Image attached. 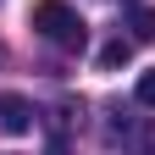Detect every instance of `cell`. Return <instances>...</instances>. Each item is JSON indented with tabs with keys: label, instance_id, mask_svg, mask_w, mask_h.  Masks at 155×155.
Instances as JSON below:
<instances>
[{
	"label": "cell",
	"instance_id": "1",
	"mask_svg": "<svg viewBox=\"0 0 155 155\" xmlns=\"http://www.w3.org/2000/svg\"><path fill=\"white\" fill-rule=\"evenodd\" d=\"M33 28L45 33L55 50H83V45H89V28H83V17H78L67 0H39V6H33Z\"/></svg>",
	"mask_w": 155,
	"mask_h": 155
},
{
	"label": "cell",
	"instance_id": "2",
	"mask_svg": "<svg viewBox=\"0 0 155 155\" xmlns=\"http://www.w3.org/2000/svg\"><path fill=\"white\" fill-rule=\"evenodd\" d=\"M33 127V105L22 100V94H0V133H28Z\"/></svg>",
	"mask_w": 155,
	"mask_h": 155
},
{
	"label": "cell",
	"instance_id": "3",
	"mask_svg": "<svg viewBox=\"0 0 155 155\" xmlns=\"http://www.w3.org/2000/svg\"><path fill=\"white\" fill-rule=\"evenodd\" d=\"M116 139L127 144V155H155V127H133V122H116Z\"/></svg>",
	"mask_w": 155,
	"mask_h": 155
},
{
	"label": "cell",
	"instance_id": "4",
	"mask_svg": "<svg viewBox=\"0 0 155 155\" xmlns=\"http://www.w3.org/2000/svg\"><path fill=\"white\" fill-rule=\"evenodd\" d=\"M127 55H133V45H127V39H111V45L100 50V67L111 72V67H122V61H127Z\"/></svg>",
	"mask_w": 155,
	"mask_h": 155
},
{
	"label": "cell",
	"instance_id": "5",
	"mask_svg": "<svg viewBox=\"0 0 155 155\" xmlns=\"http://www.w3.org/2000/svg\"><path fill=\"white\" fill-rule=\"evenodd\" d=\"M133 33H139V39H155V11L133 6Z\"/></svg>",
	"mask_w": 155,
	"mask_h": 155
},
{
	"label": "cell",
	"instance_id": "6",
	"mask_svg": "<svg viewBox=\"0 0 155 155\" xmlns=\"http://www.w3.org/2000/svg\"><path fill=\"white\" fill-rule=\"evenodd\" d=\"M133 94H139V105H150V111H155V67L139 78V89H133Z\"/></svg>",
	"mask_w": 155,
	"mask_h": 155
},
{
	"label": "cell",
	"instance_id": "7",
	"mask_svg": "<svg viewBox=\"0 0 155 155\" xmlns=\"http://www.w3.org/2000/svg\"><path fill=\"white\" fill-rule=\"evenodd\" d=\"M45 155H67V139H50V144H45Z\"/></svg>",
	"mask_w": 155,
	"mask_h": 155
}]
</instances>
